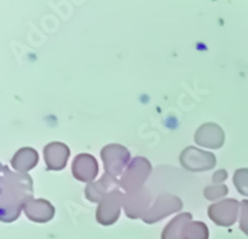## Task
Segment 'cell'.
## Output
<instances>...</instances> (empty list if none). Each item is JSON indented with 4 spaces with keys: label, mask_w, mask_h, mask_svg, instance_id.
Instances as JSON below:
<instances>
[{
    "label": "cell",
    "mask_w": 248,
    "mask_h": 239,
    "mask_svg": "<svg viewBox=\"0 0 248 239\" xmlns=\"http://www.w3.org/2000/svg\"><path fill=\"white\" fill-rule=\"evenodd\" d=\"M32 179L30 175L13 172L1 165L0 179V220L14 222L24 211V206L32 200Z\"/></svg>",
    "instance_id": "1"
},
{
    "label": "cell",
    "mask_w": 248,
    "mask_h": 239,
    "mask_svg": "<svg viewBox=\"0 0 248 239\" xmlns=\"http://www.w3.org/2000/svg\"><path fill=\"white\" fill-rule=\"evenodd\" d=\"M150 172H152V164L149 163V160L141 156H137L130 161L127 170L122 175L119 180L121 187L127 192L138 191L149 178Z\"/></svg>",
    "instance_id": "2"
},
{
    "label": "cell",
    "mask_w": 248,
    "mask_h": 239,
    "mask_svg": "<svg viewBox=\"0 0 248 239\" xmlns=\"http://www.w3.org/2000/svg\"><path fill=\"white\" fill-rule=\"evenodd\" d=\"M101 158L105 165V171L114 178L123 175L130 164L129 150L119 144L106 145L101 150Z\"/></svg>",
    "instance_id": "3"
},
{
    "label": "cell",
    "mask_w": 248,
    "mask_h": 239,
    "mask_svg": "<svg viewBox=\"0 0 248 239\" xmlns=\"http://www.w3.org/2000/svg\"><path fill=\"white\" fill-rule=\"evenodd\" d=\"M124 194L119 190L106 194L98 203L96 212V220L102 225H110L118 221L121 216V209L123 206Z\"/></svg>",
    "instance_id": "4"
},
{
    "label": "cell",
    "mask_w": 248,
    "mask_h": 239,
    "mask_svg": "<svg viewBox=\"0 0 248 239\" xmlns=\"http://www.w3.org/2000/svg\"><path fill=\"white\" fill-rule=\"evenodd\" d=\"M180 164L187 171H209L216 166V156L210 151H202L198 148L187 147L181 151Z\"/></svg>",
    "instance_id": "5"
},
{
    "label": "cell",
    "mask_w": 248,
    "mask_h": 239,
    "mask_svg": "<svg viewBox=\"0 0 248 239\" xmlns=\"http://www.w3.org/2000/svg\"><path fill=\"white\" fill-rule=\"evenodd\" d=\"M181 209H183V202L179 197L170 194H164L156 198V201L153 203L149 211L144 214L141 220L148 224H152Z\"/></svg>",
    "instance_id": "6"
},
{
    "label": "cell",
    "mask_w": 248,
    "mask_h": 239,
    "mask_svg": "<svg viewBox=\"0 0 248 239\" xmlns=\"http://www.w3.org/2000/svg\"><path fill=\"white\" fill-rule=\"evenodd\" d=\"M241 203L234 198H227L220 202L214 203L209 207V217L217 225L230 227L237 221Z\"/></svg>",
    "instance_id": "7"
},
{
    "label": "cell",
    "mask_w": 248,
    "mask_h": 239,
    "mask_svg": "<svg viewBox=\"0 0 248 239\" xmlns=\"http://www.w3.org/2000/svg\"><path fill=\"white\" fill-rule=\"evenodd\" d=\"M152 206L150 194L147 190L140 189L138 191L127 192L124 194V211H125V214L132 220H138V218L141 220L144 214L149 211Z\"/></svg>",
    "instance_id": "8"
},
{
    "label": "cell",
    "mask_w": 248,
    "mask_h": 239,
    "mask_svg": "<svg viewBox=\"0 0 248 239\" xmlns=\"http://www.w3.org/2000/svg\"><path fill=\"white\" fill-rule=\"evenodd\" d=\"M195 143L202 148L220 149L225 144V132L215 123L202 124L195 133Z\"/></svg>",
    "instance_id": "9"
},
{
    "label": "cell",
    "mask_w": 248,
    "mask_h": 239,
    "mask_svg": "<svg viewBox=\"0 0 248 239\" xmlns=\"http://www.w3.org/2000/svg\"><path fill=\"white\" fill-rule=\"evenodd\" d=\"M70 148L61 141H52L44 148V158L47 170L60 171L65 169L70 158Z\"/></svg>",
    "instance_id": "10"
},
{
    "label": "cell",
    "mask_w": 248,
    "mask_h": 239,
    "mask_svg": "<svg viewBox=\"0 0 248 239\" xmlns=\"http://www.w3.org/2000/svg\"><path fill=\"white\" fill-rule=\"evenodd\" d=\"M72 175L81 182H93L98 175V163L90 154H79L72 163Z\"/></svg>",
    "instance_id": "11"
},
{
    "label": "cell",
    "mask_w": 248,
    "mask_h": 239,
    "mask_svg": "<svg viewBox=\"0 0 248 239\" xmlns=\"http://www.w3.org/2000/svg\"><path fill=\"white\" fill-rule=\"evenodd\" d=\"M119 187H121L119 180H117V178L106 172V174L102 175V178L98 181H93V182L88 183L85 190V194L88 201L93 203H99L106 194L119 190Z\"/></svg>",
    "instance_id": "12"
},
{
    "label": "cell",
    "mask_w": 248,
    "mask_h": 239,
    "mask_svg": "<svg viewBox=\"0 0 248 239\" xmlns=\"http://www.w3.org/2000/svg\"><path fill=\"white\" fill-rule=\"evenodd\" d=\"M24 212L29 220L32 222L46 223L54 218L55 207L47 200H44V198L34 200L32 198L24 206Z\"/></svg>",
    "instance_id": "13"
},
{
    "label": "cell",
    "mask_w": 248,
    "mask_h": 239,
    "mask_svg": "<svg viewBox=\"0 0 248 239\" xmlns=\"http://www.w3.org/2000/svg\"><path fill=\"white\" fill-rule=\"evenodd\" d=\"M192 222V216L189 212L178 214L164 228L161 239H185L186 228Z\"/></svg>",
    "instance_id": "14"
},
{
    "label": "cell",
    "mask_w": 248,
    "mask_h": 239,
    "mask_svg": "<svg viewBox=\"0 0 248 239\" xmlns=\"http://www.w3.org/2000/svg\"><path fill=\"white\" fill-rule=\"evenodd\" d=\"M39 163V154L32 148H21L15 152L12 159V166L15 171L26 174L31 169H34Z\"/></svg>",
    "instance_id": "15"
},
{
    "label": "cell",
    "mask_w": 248,
    "mask_h": 239,
    "mask_svg": "<svg viewBox=\"0 0 248 239\" xmlns=\"http://www.w3.org/2000/svg\"><path fill=\"white\" fill-rule=\"evenodd\" d=\"M209 228L203 222H190L185 232V239H209Z\"/></svg>",
    "instance_id": "16"
},
{
    "label": "cell",
    "mask_w": 248,
    "mask_h": 239,
    "mask_svg": "<svg viewBox=\"0 0 248 239\" xmlns=\"http://www.w3.org/2000/svg\"><path fill=\"white\" fill-rule=\"evenodd\" d=\"M233 183L241 194L248 196V169L236 170L233 175Z\"/></svg>",
    "instance_id": "17"
},
{
    "label": "cell",
    "mask_w": 248,
    "mask_h": 239,
    "mask_svg": "<svg viewBox=\"0 0 248 239\" xmlns=\"http://www.w3.org/2000/svg\"><path fill=\"white\" fill-rule=\"evenodd\" d=\"M227 194H229V187L226 185H223V183H221V185L207 186V187L203 190V196H205L209 201L220 200V198L225 197Z\"/></svg>",
    "instance_id": "18"
},
{
    "label": "cell",
    "mask_w": 248,
    "mask_h": 239,
    "mask_svg": "<svg viewBox=\"0 0 248 239\" xmlns=\"http://www.w3.org/2000/svg\"><path fill=\"white\" fill-rule=\"evenodd\" d=\"M241 231L248 236V200L241 202V216H240Z\"/></svg>",
    "instance_id": "19"
},
{
    "label": "cell",
    "mask_w": 248,
    "mask_h": 239,
    "mask_svg": "<svg viewBox=\"0 0 248 239\" xmlns=\"http://www.w3.org/2000/svg\"><path fill=\"white\" fill-rule=\"evenodd\" d=\"M226 179H227V171H226V170H222V169L215 172L214 176H212L214 185H221L223 181H226Z\"/></svg>",
    "instance_id": "20"
}]
</instances>
